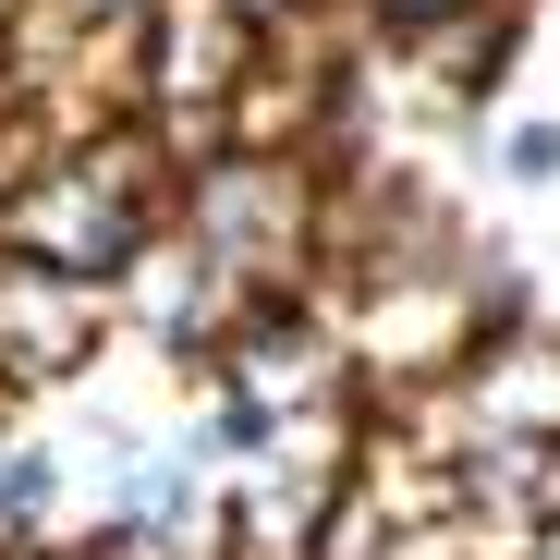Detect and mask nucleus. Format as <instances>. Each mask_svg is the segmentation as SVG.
<instances>
[{
	"label": "nucleus",
	"instance_id": "f257e3e1",
	"mask_svg": "<svg viewBox=\"0 0 560 560\" xmlns=\"http://www.w3.org/2000/svg\"><path fill=\"white\" fill-rule=\"evenodd\" d=\"M183 220H196V256H208V268H268V256H293L305 196H293L280 159H220L196 196H183Z\"/></svg>",
	"mask_w": 560,
	"mask_h": 560
},
{
	"label": "nucleus",
	"instance_id": "f03ea898",
	"mask_svg": "<svg viewBox=\"0 0 560 560\" xmlns=\"http://www.w3.org/2000/svg\"><path fill=\"white\" fill-rule=\"evenodd\" d=\"M0 341H13V365H37V378L73 365V353H85V280L0 256Z\"/></svg>",
	"mask_w": 560,
	"mask_h": 560
},
{
	"label": "nucleus",
	"instance_id": "7ed1b4c3",
	"mask_svg": "<svg viewBox=\"0 0 560 560\" xmlns=\"http://www.w3.org/2000/svg\"><path fill=\"white\" fill-rule=\"evenodd\" d=\"M244 61H256V25L232 13V0H196V13L159 25V85H171V98H183V85H196V98H232Z\"/></svg>",
	"mask_w": 560,
	"mask_h": 560
},
{
	"label": "nucleus",
	"instance_id": "20e7f679",
	"mask_svg": "<svg viewBox=\"0 0 560 560\" xmlns=\"http://www.w3.org/2000/svg\"><path fill=\"white\" fill-rule=\"evenodd\" d=\"M476 415H488V439H536V427L560 415V365H548L536 341L476 353Z\"/></svg>",
	"mask_w": 560,
	"mask_h": 560
},
{
	"label": "nucleus",
	"instance_id": "39448f33",
	"mask_svg": "<svg viewBox=\"0 0 560 560\" xmlns=\"http://www.w3.org/2000/svg\"><path fill=\"white\" fill-rule=\"evenodd\" d=\"M49 512V451H0V524H37Z\"/></svg>",
	"mask_w": 560,
	"mask_h": 560
},
{
	"label": "nucleus",
	"instance_id": "423d86ee",
	"mask_svg": "<svg viewBox=\"0 0 560 560\" xmlns=\"http://www.w3.org/2000/svg\"><path fill=\"white\" fill-rule=\"evenodd\" d=\"M402 25H451V13H476V0H390Z\"/></svg>",
	"mask_w": 560,
	"mask_h": 560
},
{
	"label": "nucleus",
	"instance_id": "0eeeda50",
	"mask_svg": "<svg viewBox=\"0 0 560 560\" xmlns=\"http://www.w3.org/2000/svg\"><path fill=\"white\" fill-rule=\"evenodd\" d=\"M98 560H122V548H98Z\"/></svg>",
	"mask_w": 560,
	"mask_h": 560
}]
</instances>
